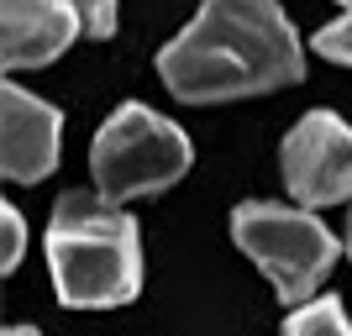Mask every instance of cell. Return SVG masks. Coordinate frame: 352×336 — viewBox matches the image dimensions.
Returning <instances> with one entry per match:
<instances>
[{"label": "cell", "mask_w": 352, "mask_h": 336, "mask_svg": "<svg viewBox=\"0 0 352 336\" xmlns=\"http://www.w3.org/2000/svg\"><path fill=\"white\" fill-rule=\"evenodd\" d=\"M158 74L179 100L216 105L300 85L305 47L279 0H206L200 16L158 53Z\"/></svg>", "instance_id": "obj_1"}, {"label": "cell", "mask_w": 352, "mask_h": 336, "mask_svg": "<svg viewBox=\"0 0 352 336\" xmlns=\"http://www.w3.org/2000/svg\"><path fill=\"white\" fill-rule=\"evenodd\" d=\"M21 247H27V221L16 205H0V268L6 273L21 263Z\"/></svg>", "instance_id": "obj_10"}, {"label": "cell", "mask_w": 352, "mask_h": 336, "mask_svg": "<svg viewBox=\"0 0 352 336\" xmlns=\"http://www.w3.org/2000/svg\"><path fill=\"white\" fill-rule=\"evenodd\" d=\"M232 242L248 252L258 273L274 284L284 305H305L316 300L321 278L337 268V236L326 232L310 210L274 200H248L232 210Z\"/></svg>", "instance_id": "obj_3"}, {"label": "cell", "mask_w": 352, "mask_h": 336, "mask_svg": "<svg viewBox=\"0 0 352 336\" xmlns=\"http://www.w3.org/2000/svg\"><path fill=\"white\" fill-rule=\"evenodd\" d=\"M284 336H352V326H347V310H342V300H331V294H316V300H305V305H294V310H289Z\"/></svg>", "instance_id": "obj_8"}, {"label": "cell", "mask_w": 352, "mask_h": 336, "mask_svg": "<svg viewBox=\"0 0 352 336\" xmlns=\"http://www.w3.org/2000/svg\"><path fill=\"white\" fill-rule=\"evenodd\" d=\"M69 5L89 37H111L116 32V0H69Z\"/></svg>", "instance_id": "obj_11"}, {"label": "cell", "mask_w": 352, "mask_h": 336, "mask_svg": "<svg viewBox=\"0 0 352 336\" xmlns=\"http://www.w3.org/2000/svg\"><path fill=\"white\" fill-rule=\"evenodd\" d=\"M195 147L168 116L126 100L116 116L105 121L95 142H89V174L105 200H137V194H158L190 174Z\"/></svg>", "instance_id": "obj_4"}, {"label": "cell", "mask_w": 352, "mask_h": 336, "mask_svg": "<svg viewBox=\"0 0 352 336\" xmlns=\"http://www.w3.org/2000/svg\"><path fill=\"white\" fill-rule=\"evenodd\" d=\"M279 168H284L289 194L305 210L352 200V126L331 111L300 116V126L279 147Z\"/></svg>", "instance_id": "obj_5"}, {"label": "cell", "mask_w": 352, "mask_h": 336, "mask_svg": "<svg viewBox=\"0 0 352 336\" xmlns=\"http://www.w3.org/2000/svg\"><path fill=\"white\" fill-rule=\"evenodd\" d=\"M316 53L331 63H347L352 69V11L337 16V21H326L321 32H316Z\"/></svg>", "instance_id": "obj_9"}, {"label": "cell", "mask_w": 352, "mask_h": 336, "mask_svg": "<svg viewBox=\"0 0 352 336\" xmlns=\"http://www.w3.org/2000/svg\"><path fill=\"white\" fill-rule=\"evenodd\" d=\"M69 0H0V63L6 69H47L79 37Z\"/></svg>", "instance_id": "obj_7"}, {"label": "cell", "mask_w": 352, "mask_h": 336, "mask_svg": "<svg viewBox=\"0 0 352 336\" xmlns=\"http://www.w3.org/2000/svg\"><path fill=\"white\" fill-rule=\"evenodd\" d=\"M58 132L63 116L32 89H0V174L11 184H37L58 168Z\"/></svg>", "instance_id": "obj_6"}, {"label": "cell", "mask_w": 352, "mask_h": 336, "mask_svg": "<svg viewBox=\"0 0 352 336\" xmlns=\"http://www.w3.org/2000/svg\"><path fill=\"white\" fill-rule=\"evenodd\" d=\"M347 258H352V210H347Z\"/></svg>", "instance_id": "obj_13"}, {"label": "cell", "mask_w": 352, "mask_h": 336, "mask_svg": "<svg viewBox=\"0 0 352 336\" xmlns=\"http://www.w3.org/2000/svg\"><path fill=\"white\" fill-rule=\"evenodd\" d=\"M47 273L69 310L126 305L142 289L137 221L105 194H63L47 221Z\"/></svg>", "instance_id": "obj_2"}, {"label": "cell", "mask_w": 352, "mask_h": 336, "mask_svg": "<svg viewBox=\"0 0 352 336\" xmlns=\"http://www.w3.org/2000/svg\"><path fill=\"white\" fill-rule=\"evenodd\" d=\"M347 5H352V0H347Z\"/></svg>", "instance_id": "obj_14"}, {"label": "cell", "mask_w": 352, "mask_h": 336, "mask_svg": "<svg viewBox=\"0 0 352 336\" xmlns=\"http://www.w3.org/2000/svg\"><path fill=\"white\" fill-rule=\"evenodd\" d=\"M0 336H37V331H32V326H6Z\"/></svg>", "instance_id": "obj_12"}]
</instances>
